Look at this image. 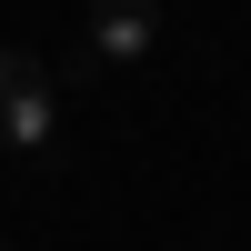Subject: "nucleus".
Listing matches in <instances>:
<instances>
[{
	"mask_svg": "<svg viewBox=\"0 0 251 251\" xmlns=\"http://www.w3.org/2000/svg\"><path fill=\"white\" fill-rule=\"evenodd\" d=\"M60 131V80L40 71V50H0V151L40 161Z\"/></svg>",
	"mask_w": 251,
	"mask_h": 251,
	"instance_id": "f257e3e1",
	"label": "nucleus"
},
{
	"mask_svg": "<svg viewBox=\"0 0 251 251\" xmlns=\"http://www.w3.org/2000/svg\"><path fill=\"white\" fill-rule=\"evenodd\" d=\"M151 40H161V10H100L91 40H80V60H91V71H100V60H141Z\"/></svg>",
	"mask_w": 251,
	"mask_h": 251,
	"instance_id": "f03ea898",
	"label": "nucleus"
},
{
	"mask_svg": "<svg viewBox=\"0 0 251 251\" xmlns=\"http://www.w3.org/2000/svg\"><path fill=\"white\" fill-rule=\"evenodd\" d=\"M0 251H10V241H0Z\"/></svg>",
	"mask_w": 251,
	"mask_h": 251,
	"instance_id": "7ed1b4c3",
	"label": "nucleus"
}]
</instances>
